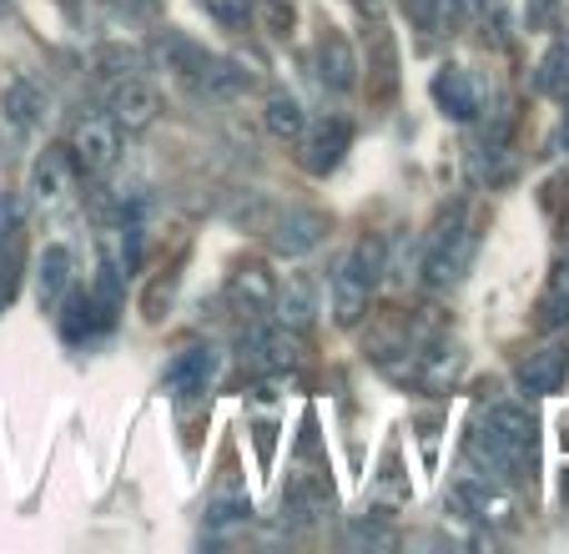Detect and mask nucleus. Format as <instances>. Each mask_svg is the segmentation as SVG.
Listing matches in <instances>:
<instances>
[{
  "label": "nucleus",
  "mask_w": 569,
  "mask_h": 554,
  "mask_svg": "<svg viewBox=\"0 0 569 554\" xmlns=\"http://www.w3.org/2000/svg\"><path fill=\"white\" fill-rule=\"evenodd\" d=\"M61 151L76 177L97 181L121 161V127L111 121V111H81V117L71 121V137H66Z\"/></svg>",
  "instance_id": "3"
},
{
  "label": "nucleus",
  "mask_w": 569,
  "mask_h": 554,
  "mask_svg": "<svg viewBox=\"0 0 569 554\" xmlns=\"http://www.w3.org/2000/svg\"><path fill=\"white\" fill-rule=\"evenodd\" d=\"M298 161H302V171L308 177H328V171L343 161V151L353 147V127H348L343 117H328V121H318V127H308L298 137Z\"/></svg>",
  "instance_id": "7"
},
{
  "label": "nucleus",
  "mask_w": 569,
  "mask_h": 554,
  "mask_svg": "<svg viewBox=\"0 0 569 554\" xmlns=\"http://www.w3.org/2000/svg\"><path fill=\"white\" fill-rule=\"evenodd\" d=\"M107 111L121 131H151L161 117V97L141 76H117V86L107 91Z\"/></svg>",
  "instance_id": "6"
},
{
  "label": "nucleus",
  "mask_w": 569,
  "mask_h": 554,
  "mask_svg": "<svg viewBox=\"0 0 569 554\" xmlns=\"http://www.w3.org/2000/svg\"><path fill=\"white\" fill-rule=\"evenodd\" d=\"M539 86L549 97H565L569 101V76H565V51H549L545 66H539Z\"/></svg>",
  "instance_id": "22"
},
{
  "label": "nucleus",
  "mask_w": 569,
  "mask_h": 554,
  "mask_svg": "<svg viewBox=\"0 0 569 554\" xmlns=\"http://www.w3.org/2000/svg\"><path fill=\"white\" fill-rule=\"evenodd\" d=\"M409 21L423 41H443V36L459 31L463 6L459 0H409Z\"/></svg>",
  "instance_id": "16"
},
{
  "label": "nucleus",
  "mask_w": 569,
  "mask_h": 554,
  "mask_svg": "<svg viewBox=\"0 0 569 554\" xmlns=\"http://www.w3.org/2000/svg\"><path fill=\"white\" fill-rule=\"evenodd\" d=\"M473 454L499 474V479H515L519 469L535 464V418L519 404H495L489 418L473 428Z\"/></svg>",
  "instance_id": "1"
},
{
  "label": "nucleus",
  "mask_w": 569,
  "mask_h": 554,
  "mask_svg": "<svg viewBox=\"0 0 569 554\" xmlns=\"http://www.w3.org/2000/svg\"><path fill=\"white\" fill-rule=\"evenodd\" d=\"M262 127L278 141H298L302 131H308V107H302L292 91H272V97L262 101Z\"/></svg>",
  "instance_id": "17"
},
{
  "label": "nucleus",
  "mask_w": 569,
  "mask_h": 554,
  "mask_svg": "<svg viewBox=\"0 0 569 554\" xmlns=\"http://www.w3.org/2000/svg\"><path fill=\"white\" fill-rule=\"evenodd\" d=\"M302 333L282 328V323H252L248 333H242V363H252L258 374H288L292 363L302 358Z\"/></svg>",
  "instance_id": "5"
},
{
  "label": "nucleus",
  "mask_w": 569,
  "mask_h": 554,
  "mask_svg": "<svg viewBox=\"0 0 569 554\" xmlns=\"http://www.w3.org/2000/svg\"><path fill=\"white\" fill-rule=\"evenodd\" d=\"M272 313H278L282 328L308 333L312 318H318V277L312 273H288V283H282L278 298H272Z\"/></svg>",
  "instance_id": "11"
},
{
  "label": "nucleus",
  "mask_w": 569,
  "mask_h": 554,
  "mask_svg": "<svg viewBox=\"0 0 569 554\" xmlns=\"http://www.w3.org/2000/svg\"><path fill=\"white\" fill-rule=\"evenodd\" d=\"M202 6L222 31H248L252 26V0H202Z\"/></svg>",
  "instance_id": "21"
},
{
  "label": "nucleus",
  "mask_w": 569,
  "mask_h": 554,
  "mask_svg": "<svg viewBox=\"0 0 569 554\" xmlns=\"http://www.w3.org/2000/svg\"><path fill=\"white\" fill-rule=\"evenodd\" d=\"M473 253H479V233H473L469 222H459V217H453V227H443V233L429 237L423 283H429V288H453V283H463Z\"/></svg>",
  "instance_id": "4"
},
{
  "label": "nucleus",
  "mask_w": 569,
  "mask_h": 554,
  "mask_svg": "<svg viewBox=\"0 0 569 554\" xmlns=\"http://www.w3.org/2000/svg\"><path fill=\"white\" fill-rule=\"evenodd\" d=\"M328 237V217L312 212V207H288V212L272 222V247H278L282 257H302L312 253V247Z\"/></svg>",
  "instance_id": "10"
},
{
  "label": "nucleus",
  "mask_w": 569,
  "mask_h": 554,
  "mask_svg": "<svg viewBox=\"0 0 569 554\" xmlns=\"http://www.w3.org/2000/svg\"><path fill=\"white\" fill-rule=\"evenodd\" d=\"M433 101H439L443 117H453V121H473V111H479V91H473L463 66H443V71L433 76Z\"/></svg>",
  "instance_id": "15"
},
{
  "label": "nucleus",
  "mask_w": 569,
  "mask_h": 554,
  "mask_svg": "<svg viewBox=\"0 0 569 554\" xmlns=\"http://www.w3.org/2000/svg\"><path fill=\"white\" fill-rule=\"evenodd\" d=\"M212 374H217L212 348H182L172 363H167V394H177V398H197V394H207Z\"/></svg>",
  "instance_id": "14"
},
{
  "label": "nucleus",
  "mask_w": 569,
  "mask_h": 554,
  "mask_svg": "<svg viewBox=\"0 0 569 554\" xmlns=\"http://www.w3.org/2000/svg\"><path fill=\"white\" fill-rule=\"evenodd\" d=\"M368 81H378V91H393V81H398V46L388 36L383 16L368 21Z\"/></svg>",
  "instance_id": "18"
},
{
  "label": "nucleus",
  "mask_w": 569,
  "mask_h": 554,
  "mask_svg": "<svg viewBox=\"0 0 569 554\" xmlns=\"http://www.w3.org/2000/svg\"><path fill=\"white\" fill-rule=\"evenodd\" d=\"M358 71H363V66H358V56H353V46H348V36L328 26V31L318 36V81L328 86L333 97H348V91L358 86Z\"/></svg>",
  "instance_id": "8"
},
{
  "label": "nucleus",
  "mask_w": 569,
  "mask_h": 554,
  "mask_svg": "<svg viewBox=\"0 0 569 554\" xmlns=\"http://www.w3.org/2000/svg\"><path fill=\"white\" fill-rule=\"evenodd\" d=\"M565 378H569V343H545L539 353H529V358L519 363V388L535 398L559 394Z\"/></svg>",
  "instance_id": "12"
},
{
  "label": "nucleus",
  "mask_w": 569,
  "mask_h": 554,
  "mask_svg": "<svg viewBox=\"0 0 569 554\" xmlns=\"http://www.w3.org/2000/svg\"><path fill=\"white\" fill-rule=\"evenodd\" d=\"M272 298H278V283H272V273L262 263H248L237 267L232 277H227V303H232L242 318H268L272 313Z\"/></svg>",
  "instance_id": "9"
},
{
  "label": "nucleus",
  "mask_w": 569,
  "mask_h": 554,
  "mask_svg": "<svg viewBox=\"0 0 569 554\" xmlns=\"http://www.w3.org/2000/svg\"><path fill=\"white\" fill-rule=\"evenodd\" d=\"M66 293H71V247L51 243L36 257V303H41V313H56Z\"/></svg>",
  "instance_id": "13"
},
{
  "label": "nucleus",
  "mask_w": 569,
  "mask_h": 554,
  "mask_svg": "<svg viewBox=\"0 0 569 554\" xmlns=\"http://www.w3.org/2000/svg\"><path fill=\"white\" fill-rule=\"evenodd\" d=\"M383 257H388L383 237H358V243L338 257L333 288L328 293H333V318L343 323V328H353V323L368 313V298H373L378 277H383Z\"/></svg>",
  "instance_id": "2"
},
{
  "label": "nucleus",
  "mask_w": 569,
  "mask_h": 554,
  "mask_svg": "<svg viewBox=\"0 0 569 554\" xmlns=\"http://www.w3.org/2000/svg\"><path fill=\"white\" fill-rule=\"evenodd\" d=\"M71 161H66V151H46L41 161H36V171H31V197L41 207H56L66 197V187H71Z\"/></svg>",
  "instance_id": "19"
},
{
  "label": "nucleus",
  "mask_w": 569,
  "mask_h": 554,
  "mask_svg": "<svg viewBox=\"0 0 569 554\" xmlns=\"http://www.w3.org/2000/svg\"><path fill=\"white\" fill-rule=\"evenodd\" d=\"M453 499H459V510L469 514V520H483V524L509 520V499L495 489V484H483V479H463L459 489H453Z\"/></svg>",
  "instance_id": "20"
}]
</instances>
